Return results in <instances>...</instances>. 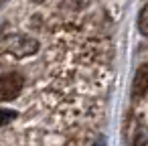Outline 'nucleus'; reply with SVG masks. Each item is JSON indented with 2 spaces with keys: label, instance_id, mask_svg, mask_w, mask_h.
Wrapping results in <instances>:
<instances>
[{
  "label": "nucleus",
  "instance_id": "3",
  "mask_svg": "<svg viewBox=\"0 0 148 146\" xmlns=\"http://www.w3.org/2000/svg\"><path fill=\"white\" fill-rule=\"evenodd\" d=\"M148 91V63L140 65L134 73L132 79V97L134 99H142L144 93Z\"/></svg>",
  "mask_w": 148,
  "mask_h": 146
},
{
  "label": "nucleus",
  "instance_id": "7",
  "mask_svg": "<svg viewBox=\"0 0 148 146\" xmlns=\"http://www.w3.org/2000/svg\"><path fill=\"white\" fill-rule=\"evenodd\" d=\"M6 2H8V0H0V6H4Z\"/></svg>",
  "mask_w": 148,
  "mask_h": 146
},
{
  "label": "nucleus",
  "instance_id": "6",
  "mask_svg": "<svg viewBox=\"0 0 148 146\" xmlns=\"http://www.w3.org/2000/svg\"><path fill=\"white\" fill-rule=\"evenodd\" d=\"M93 146H106V138H103V136H99V138L95 140V144H93Z\"/></svg>",
  "mask_w": 148,
  "mask_h": 146
},
{
  "label": "nucleus",
  "instance_id": "4",
  "mask_svg": "<svg viewBox=\"0 0 148 146\" xmlns=\"http://www.w3.org/2000/svg\"><path fill=\"white\" fill-rule=\"evenodd\" d=\"M138 31L144 37H148V6H144L138 14Z\"/></svg>",
  "mask_w": 148,
  "mask_h": 146
},
{
  "label": "nucleus",
  "instance_id": "1",
  "mask_svg": "<svg viewBox=\"0 0 148 146\" xmlns=\"http://www.w3.org/2000/svg\"><path fill=\"white\" fill-rule=\"evenodd\" d=\"M39 51V41L25 35H0V55L10 53L14 57H29Z\"/></svg>",
  "mask_w": 148,
  "mask_h": 146
},
{
  "label": "nucleus",
  "instance_id": "5",
  "mask_svg": "<svg viewBox=\"0 0 148 146\" xmlns=\"http://www.w3.org/2000/svg\"><path fill=\"white\" fill-rule=\"evenodd\" d=\"M14 118H16V112L14 110H0V126L12 122Z\"/></svg>",
  "mask_w": 148,
  "mask_h": 146
},
{
  "label": "nucleus",
  "instance_id": "8",
  "mask_svg": "<svg viewBox=\"0 0 148 146\" xmlns=\"http://www.w3.org/2000/svg\"><path fill=\"white\" fill-rule=\"evenodd\" d=\"M33 2H45V0H33Z\"/></svg>",
  "mask_w": 148,
  "mask_h": 146
},
{
  "label": "nucleus",
  "instance_id": "2",
  "mask_svg": "<svg viewBox=\"0 0 148 146\" xmlns=\"http://www.w3.org/2000/svg\"><path fill=\"white\" fill-rule=\"evenodd\" d=\"M23 75L21 73H6L0 75V101L14 99L23 89Z\"/></svg>",
  "mask_w": 148,
  "mask_h": 146
}]
</instances>
